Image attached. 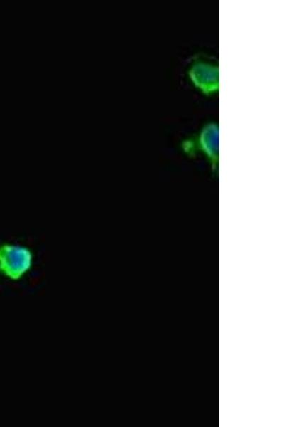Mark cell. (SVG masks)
Listing matches in <instances>:
<instances>
[{
  "mask_svg": "<svg viewBox=\"0 0 284 427\" xmlns=\"http://www.w3.org/2000/svg\"><path fill=\"white\" fill-rule=\"evenodd\" d=\"M32 253L26 247L0 246V271L12 280L21 278L31 267Z\"/></svg>",
  "mask_w": 284,
  "mask_h": 427,
  "instance_id": "6da1fadb",
  "label": "cell"
}]
</instances>
